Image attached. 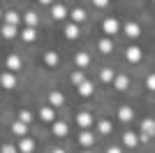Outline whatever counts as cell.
<instances>
[{
	"mask_svg": "<svg viewBox=\"0 0 155 153\" xmlns=\"http://www.w3.org/2000/svg\"><path fill=\"white\" fill-rule=\"evenodd\" d=\"M118 28H120V25H118V21H116V19H104V23H102V30H104V35H107V37L116 35Z\"/></svg>",
	"mask_w": 155,
	"mask_h": 153,
	"instance_id": "obj_1",
	"label": "cell"
},
{
	"mask_svg": "<svg viewBox=\"0 0 155 153\" xmlns=\"http://www.w3.org/2000/svg\"><path fill=\"white\" fill-rule=\"evenodd\" d=\"M16 151H21V153H32V151H35V141H32L30 137H21Z\"/></svg>",
	"mask_w": 155,
	"mask_h": 153,
	"instance_id": "obj_2",
	"label": "cell"
},
{
	"mask_svg": "<svg viewBox=\"0 0 155 153\" xmlns=\"http://www.w3.org/2000/svg\"><path fill=\"white\" fill-rule=\"evenodd\" d=\"M125 58H127V63H139L141 60V49L139 46H130L125 51Z\"/></svg>",
	"mask_w": 155,
	"mask_h": 153,
	"instance_id": "obj_3",
	"label": "cell"
},
{
	"mask_svg": "<svg viewBox=\"0 0 155 153\" xmlns=\"http://www.w3.org/2000/svg\"><path fill=\"white\" fill-rule=\"evenodd\" d=\"M0 86H2V88H14V86H16V76H14L12 72L0 74Z\"/></svg>",
	"mask_w": 155,
	"mask_h": 153,
	"instance_id": "obj_4",
	"label": "cell"
},
{
	"mask_svg": "<svg viewBox=\"0 0 155 153\" xmlns=\"http://www.w3.org/2000/svg\"><path fill=\"white\" fill-rule=\"evenodd\" d=\"M63 102H65V95L60 90H51L49 93V107H60Z\"/></svg>",
	"mask_w": 155,
	"mask_h": 153,
	"instance_id": "obj_5",
	"label": "cell"
},
{
	"mask_svg": "<svg viewBox=\"0 0 155 153\" xmlns=\"http://www.w3.org/2000/svg\"><path fill=\"white\" fill-rule=\"evenodd\" d=\"M51 130H53V134H56V137H65V134L70 132V127H67V123H63V121H53Z\"/></svg>",
	"mask_w": 155,
	"mask_h": 153,
	"instance_id": "obj_6",
	"label": "cell"
},
{
	"mask_svg": "<svg viewBox=\"0 0 155 153\" xmlns=\"http://www.w3.org/2000/svg\"><path fill=\"white\" fill-rule=\"evenodd\" d=\"M77 123L84 127V130H88V127L93 125V114H88V111H81V114L77 116Z\"/></svg>",
	"mask_w": 155,
	"mask_h": 153,
	"instance_id": "obj_7",
	"label": "cell"
},
{
	"mask_svg": "<svg viewBox=\"0 0 155 153\" xmlns=\"http://www.w3.org/2000/svg\"><path fill=\"white\" fill-rule=\"evenodd\" d=\"M74 63H77V67H88L91 65V56L86 51H79L77 56H74Z\"/></svg>",
	"mask_w": 155,
	"mask_h": 153,
	"instance_id": "obj_8",
	"label": "cell"
},
{
	"mask_svg": "<svg viewBox=\"0 0 155 153\" xmlns=\"http://www.w3.org/2000/svg\"><path fill=\"white\" fill-rule=\"evenodd\" d=\"M39 118H42V121H46V123H53V121H56V111H53V107H42Z\"/></svg>",
	"mask_w": 155,
	"mask_h": 153,
	"instance_id": "obj_9",
	"label": "cell"
},
{
	"mask_svg": "<svg viewBox=\"0 0 155 153\" xmlns=\"http://www.w3.org/2000/svg\"><path fill=\"white\" fill-rule=\"evenodd\" d=\"M7 67H9V72H12V74H14V72H19V70H21V58L16 56V53H12V56L7 58Z\"/></svg>",
	"mask_w": 155,
	"mask_h": 153,
	"instance_id": "obj_10",
	"label": "cell"
},
{
	"mask_svg": "<svg viewBox=\"0 0 155 153\" xmlns=\"http://www.w3.org/2000/svg\"><path fill=\"white\" fill-rule=\"evenodd\" d=\"M153 118H146V121L141 123V132H143V137H153V132H155V125H153Z\"/></svg>",
	"mask_w": 155,
	"mask_h": 153,
	"instance_id": "obj_11",
	"label": "cell"
},
{
	"mask_svg": "<svg viewBox=\"0 0 155 153\" xmlns=\"http://www.w3.org/2000/svg\"><path fill=\"white\" fill-rule=\"evenodd\" d=\"M0 32H2V37H7V39H12L16 32H19V25H9V23H5L2 28H0Z\"/></svg>",
	"mask_w": 155,
	"mask_h": 153,
	"instance_id": "obj_12",
	"label": "cell"
},
{
	"mask_svg": "<svg viewBox=\"0 0 155 153\" xmlns=\"http://www.w3.org/2000/svg\"><path fill=\"white\" fill-rule=\"evenodd\" d=\"M125 35H127V37H139V35H141V28H139V23H127L125 25Z\"/></svg>",
	"mask_w": 155,
	"mask_h": 153,
	"instance_id": "obj_13",
	"label": "cell"
},
{
	"mask_svg": "<svg viewBox=\"0 0 155 153\" xmlns=\"http://www.w3.org/2000/svg\"><path fill=\"white\" fill-rule=\"evenodd\" d=\"M93 141H95V139H93V134L88 132V130H84V132L79 134V144H81V146L91 148V146H93Z\"/></svg>",
	"mask_w": 155,
	"mask_h": 153,
	"instance_id": "obj_14",
	"label": "cell"
},
{
	"mask_svg": "<svg viewBox=\"0 0 155 153\" xmlns=\"http://www.w3.org/2000/svg\"><path fill=\"white\" fill-rule=\"evenodd\" d=\"M65 37L67 39H77L79 37V25L77 23H67L65 25Z\"/></svg>",
	"mask_w": 155,
	"mask_h": 153,
	"instance_id": "obj_15",
	"label": "cell"
},
{
	"mask_svg": "<svg viewBox=\"0 0 155 153\" xmlns=\"http://www.w3.org/2000/svg\"><path fill=\"white\" fill-rule=\"evenodd\" d=\"M118 118H120L123 123L132 121V118H134V111H132V107H120V111H118Z\"/></svg>",
	"mask_w": 155,
	"mask_h": 153,
	"instance_id": "obj_16",
	"label": "cell"
},
{
	"mask_svg": "<svg viewBox=\"0 0 155 153\" xmlns=\"http://www.w3.org/2000/svg\"><path fill=\"white\" fill-rule=\"evenodd\" d=\"M114 86H116L118 90H125L130 86V79L125 74H118V76H114Z\"/></svg>",
	"mask_w": 155,
	"mask_h": 153,
	"instance_id": "obj_17",
	"label": "cell"
},
{
	"mask_svg": "<svg viewBox=\"0 0 155 153\" xmlns=\"http://www.w3.org/2000/svg\"><path fill=\"white\" fill-rule=\"evenodd\" d=\"M51 16L56 21H63L65 16H67V9H65L63 5H53V9H51Z\"/></svg>",
	"mask_w": 155,
	"mask_h": 153,
	"instance_id": "obj_18",
	"label": "cell"
},
{
	"mask_svg": "<svg viewBox=\"0 0 155 153\" xmlns=\"http://www.w3.org/2000/svg\"><path fill=\"white\" fill-rule=\"evenodd\" d=\"M44 63L49 65V67H56V65L60 63L58 53H56V51H46V56H44Z\"/></svg>",
	"mask_w": 155,
	"mask_h": 153,
	"instance_id": "obj_19",
	"label": "cell"
},
{
	"mask_svg": "<svg viewBox=\"0 0 155 153\" xmlns=\"http://www.w3.org/2000/svg\"><path fill=\"white\" fill-rule=\"evenodd\" d=\"M79 95L91 97V95H93V83H91V81H81V83H79Z\"/></svg>",
	"mask_w": 155,
	"mask_h": 153,
	"instance_id": "obj_20",
	"label": "cell"
},
{
	"mask_svg": "<svg viewBox=\"0 0 155 153\" xmlns=\"http://www.w3.org/2000/svg\"><path fill=\"white\" fill-rule=\"evenodd\" d=\"M123 144L132 148V146H137V144H139V137H137L134 132H125V134H123Z\"/></svg>",
	"mask_w": 155,
	"mask_h": 153,
	"instance_id": "obj_21",
	"label": "cell"
},
{
	"mask_svg": "<svg viewBox=\"0 0 155 153\" xmlns=\"http://www.w3.org/2000/svg\"><path fill=\"white\" fill-rule=\"evenodd\" d=\"M70 16H72V23H81V21L86 19V12L81 9V7H77V9H72V12H70Z\"/></svg>",
	"mask_w": 155,
	"mask_h": 153,
	"instance_id": "obj_22",
	"label": "cell"
},
{
	"mask_svg": "<svg viewBox=\"0 0 155 153\" xmlns=\"http://www.w3.org/2000/svg\"><path fill=\"white\" fill-rule=\"evenodd\" d=\"M21 37H23V42H35L37 30H35V28H23V30H21Z\"/></svg>",
	"mask_w": 155,
	"mask_h": 153,
	"instance_id": "obj_23",
	"label": "cell"
},
{
	"mask_svg": "<svg viewBox=\"0 0 155 153\" xmlns=\"http://www.w3.org/2000/svg\"><path fill=\"white\" fill-rule=\"evenodd\" d=\"M12 132L16 134V137H26V132H28V125H26V123H19V121H16V123L12 125Z\"/></svg>",
	"mask_w": 155,
	"mask_h": 153,
	"instance_id": "obj_24",
	"label": "cell"
},
{
	"mask_svg": "<svg viewBox=\"0 0 155 153\" xmlns=\"http://www.w3.org/2000/svg\"><path fill=\"white\" fill-rule=\"evenodd\" d=\"M19 21H21L19 12H7V14H5V23H9V25H19Z\"/></svg>",
	"mask_w": 155,
	"mask_h": 153,
	"instance_id": "obj_25",
	"label": "cell"
},
{
	"mask_svg": "<svg viewBox=\"0 0 155 153\" xmlns=\"http://www.w3.org/2000/svg\"><path fill=\"white\" fill-rule=\"evenodd\" d=\"M97 46H100V51H102V53H109V51L114 49V42H111L109 37H104V39H100V44H97Z\"/></svg>",
	"mask_w": 155,
	"mask_h": 153,
	"instance_id": "obj_26",
	"label": "cell"
},
{
	"mask_svg": "<svg viewBox=\"0 0 155 153\" xmlns=\"http://www.w3.org/2000/svg\"><path fill=\"white\" fill-rule=\"evenodd\" d=\"M37 21H39L37 12H26V23H28V28H35V25H37Z\"/></svg>",
	"mask_w": 155,
	"mask_h": 153,
	"instance_id": "obj_27",
	"label": "cell"
},
{
	"mask_svg": "<svg viewBox=\"0 0 155 153\" xmlns=\"http://www.w3.org/2000/svg\"><path fill=\"white\" fill-rule=\"evenodd\" d=\"M100 76H102V81H104V83H111L116 74H114V70H111V67H104V70H102V74H100Z\"/></svg>",
	"mask_w": 155,
	"mask_h": 153,
	"instance_id": "obj_28",
	"label": "cell"
},
{
	"mask_svg": "<svg viewBox=\"0 0 155 153\" xmlns=\"http://www.w3.org/2000/svg\"><path fill=\"white\" fill-rule=\"evenodd\" d=\"M30 121H32V114L28 111V109H21V111H19V123H26V125H28Z\"/></svg>",
	"mask_w": 155,
	"mask_h": 153,
	"instance_id": "obj_29",
	"label": "cell"
},
{
	"mask_svg": "<svg viewBox=\"0 0 155 153\" xmlns=\"http://www.w3.org/2000/svg\"><path fill=\"white\" fill-rule=\"evenodd\" d=\"M70 81L72 83H74V86H79V83H81V81H86V79H84V74H81V72H72V74H70Z\"/></svg>",
	"mask_w": 155,
	"mask_h": 153,
	"instance_id": "obj_30",
	"label": "cell"
},
{
	"mask_svg": "<svg viewBox=\"0 0 155 153\" xmlns=\"http://www.w3.org/2000/svg\"><path fill=\"white\" fill-rule=\"evenodd\" d=\"M97 127H100V132H102V134H109L111 132V123L109 121H100V125H97Z\"/></svg>",
	"mask_w": 155,
	"mask_h": 153,
	"instance_id": "obj_31",
	"label": "cell"
},
{
	"mask_svg": "<svg viewBox=\"0 0 155 153\" xmlns=\"http://www.w3.org/2000/svg\"><path fill=\"white\" fill-rule=\"evenodd\" d=\"M0 153H19V151H16V146H12V144H5V146L0 148Z\"/></svg>",
	"mask_w": 155,
	"mask_h": 153,
	"instance_id": "obj_32",
	"label": "cell"
},
{
	"mask_svg": "<svg viewBox=\"0 0 155 153\" xmlns=\"http://www.w3.org/2000/svg\"><path fill=\"white\" fill-rule=\"evenodd\" d=\"M146 86H148V90H155V76H153V74L146 79Z\"/></svg>",
	"mask_w": 155,
	"mask_h": 153,
	"instance_id": "obj_33",
	"label": "cell"
},
{
	"mask_svg": "<svg viewBox=\"0 0 155 153\" xmlns=\"http://www.w3.org/2000/svg\"><path fill=\"white\" fill-rule=\"evenodd\" d=\"M93 5H95V7H107V5H109V0H93Z\"/></svg>",
	"mask_w": 155,
	"mask_h": 153,
	"instance_id": "obj_34",
	"label": "cell"
},
{
	"mask_svg": "<svg viewBox=\"0 0 155 153\" xmlns=\"http://www.w3.org/2000/svg\"><path fill=\"white\" fill-rule=\"evenodd\" d=\"M107 153H120V148H118V146H109V148H107Z\"/></svg>",
	"mask_w": 155,
	"mask_h": 153,
	"instance_id": "obj_35",
	"label": "cell"
},
{
	"mask_svg": "<svg viewBox=\"0 0 155 153\" xmlns=\"http://www.w3.org/2000/svg\"><path fill=\"white\" fill-rule=\"evenodd\" d=\"M53 153H65V151H63V148H53Z\"/></svg>",
	"mask_w": 155,
	"mask_h": 153,
	"instance_id": "obj_36",
	"label": "cell"
},
{
	"mask_svg": "<svg viewBox=\"0 0 155 153\" xmlns=\"http://www.w3.org/2000/svg\"><path fill=\"white\" fill-rule=\"evenodd\" d=\"M39 2H42V5H49V2H51V0H39Z\"/></svg>",
	"mask_w": 155,
	"mask_h": 153,
	"instance_id": "obj_37",
	"label": "cell"
},
{
	"mask_svg": "<svg viewBox=\"0 0 155 153\" xmlns=\"http://www.w3.org/2000/svg\"><path fill=\"white\" fill-rule=\"evenodd\" d=\"M84 153H91V151H84Z\"/></svg>",
	"mask_w": 155,
	"mask_h": 153,
	"instance_id": "obj_38",
	"label": "cell"
},
{
	"mask_svg": "<svg viewBox=\"0 0 155 153\" xmlns=\"http://www.w3.org/2000/svg\"><path fill=\"white\" fill-rule=\"evenodd\" d=\"M0 14H2V12H0Z\"/></svg>",
	"mask_w": 155,
	"mask_h": 153,
	"instance_id": "obj_39",
	"label": "cell"
}]
</instances>
